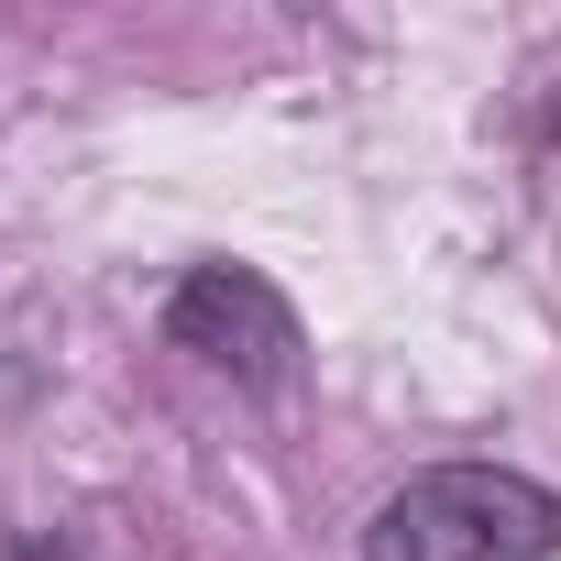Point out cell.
<instances>
[{"mask_svg":"<svg viewBox=\"0 0 561 561\" xmlns=\"http://www.w3.org/2000/svg\"><path fill=\"white\" fill-rule=\"evenodd\" d=\"M561 484L517 462H430L364 517V561H550Z\"/></svg>","mask_w":561,"mask_h":561,"instance_id":"6da1fadb","label":"cell"},{"mask_svg":"<svg viewBox=\"0 0 561 561\" xmlns=\"http://www.w3.org/2000/svg\"><path fill=\"white\" fill-rule=\"evenodd\" d=\"M165 342L198 353L209 375H231L242 397H287L298 364H309L298 309L275 298L253 264H187V275H176V298H165Z\"/></svg>","mask_w":561,"mask_h":561,"instance_id":"7a4b0ae2","label":"cell"},{"mask_svg":"<svg viewBox=\"0 0 561 561\" xmlns=\"http://www.w3.org/2000/svg\"><path fill=\"white\" fill-rule=\"evenodd\" d=\"M0 561H78L56 528H12V539H0Z\"/></svg>","mask_w":561,"mask_h":561,"instance_id":"3957f363","label":"cell"}]
</instances>
